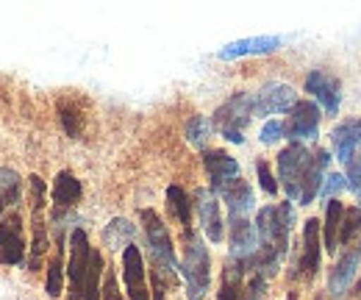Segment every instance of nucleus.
Here are the masks:
<instances>
[{
	"mask_svg": "<svg viewBox=\"0 0 361 300\" xmlns=\"http://www.w3.org/2000/svg\"><path fill=\"white\" fill-rule=\"evenodd\" d=\"M312 159L314 156L300 142H292L278 153V178L283 184V192L289 195V200H300V186H303V178H306Z\"/></svg>",
	"mask_w": 361,
	"mask_h": 300,
	"instance_id": "5",
	"label": "nucleus"
},
{
	"mask_svg": "<svg viewBox=\"0 0 361 300\" xmlns=\"http://www.w3.org/2000/svg\"><path fill=\"white\" fill-rule=\"evenodd\" d=\"M342 217H345V206H342L339 200H328V203H325V220H322L319 231H322V248H325L328 253H334V251H336Z\"/></svg>",
	"mask_w": 361,
	"mask_h": 300,
	"instance_id": "22",
	"label": "nucleus"
},
{
	"mask_svg": "<svg viewBox=\"0 0 361 300\" xmlns=\"http://www.w3.org/2000/svg\"><path fill=\"white\" fill-rule=\"evenodd\" d=\"M123 278H126V289L128 298L147 292V270H145V258L136 245H128L123 251Z\"/></svg>",
	"mask_w": 361,
	"mask_h": 300,
	"instance_id": "16",
	"label": "nucleus"
},
{
	"mask_svg": "<svg viewBox=\"0 0 361 300\" xmlns=\"http://www.w3.org/2000/svg\"><path fill=\"white\" fill-rule=\"evenodd\" d=\"M256 172H259V184H262V189H264L267 195H278V184H275V178H272V172H270V164H267L264 159L256 162Z\"/></svg>",
	"mask_w": 361,
	"mask_h": 300,
	"instance_id": "36",
	"label": "nucleus"
},
{
	"mask_svg": "<svg viewBox=\"0 0 361 300\" xmlns=\"http://www.w3.org/2000/svg\"><path fill=\"white\" fill-rule=\"evenodd\" d=\"M359 270H361V248H348V253L336 261V267L328 275V292L334 298L348 295L350 287H353V281H356V275H359Z\"/></svg>",
	"mask_w": 361,
	"mask_h": 300,
	"instance_id": "11",
	"label": "nucleus"
},
{
	"mask_svg": "<svg viewBox=\"0 0 361 300\" xmlns=\"http://www.w3.org/2000/svg\"><path fill=\"white\" fill-rule=\"evenodd\" d=\"M209 133H212V123H209L203 114H195V117L186 123V139H189L195 148H203L206 139H209Z\"/></svg>",
	"mask_w": 361,
	"mask_h": 300,
	"instance_id": "30",
	"label": "nucleus"
},
{
	"mask_svg": "<svg viewBox=\"0 0 361 300\" xmlns=\"http://www.w3.org/2000/svg\"><path fill=\"white\" fill-rule=\"evenodd\" d=\"M220 198L226 200L228 212H231V220H242V217H247L250 212H253V203H256L250 184L242 181V178L228 181L226 186L220 189Z\"/></svg>",
	"mask_w": 361,
	"mask_h": 300,
	"instance_id": "15",
	"label": "nucleus"
},
{
	"mask_svg": "<svg viewBox=\"0 0 361 300\" xmlns=\"http://www.w3.org/2000/svg\"><path fill=\"white\" fill-rule=\"evenodd\" d=\"M361 239V209H345L342 225H339V242L345 248H356Z\"/></svg>",
	"mask_w": 361,
	"mask_h": 300,
	"instance_id": "28",
	"label": "nucleus"
},
{
	"mask_svg": "<svg viewBox=\"0 0 361 300\" xmlns=\"http://www.w3.org/2000/svg\"><path fill=\"white\" fill-rule=\"evenodd\" d=\"M150 284H153V300H164L167 284H164V278H161L159 272H153V270H150Z\"/></svg>",
	"mask_w": 361,
	"mask_h": 300,
	"instance_id": "39",
	"label": "nucleus"
},
{
	"mask_svg": "<svg viewBox=\"0 0 361 300\" xmlns=\"http://www.w3.org/2000/svg\"><path fill=\"white\" fill-rule=\"evenodd\" d=\"M245 264L231 261L228 258L226 270H223V287L217 292V300H242V275H245Z\"/></svg>",
	"mask_w": 361,
	"mask_h": 300,
	"instance_id": "25",
	"label": "nucleus"
},
{
	"mask_svg": "<svg viewBox=\"0 0 361 300\" xmlns=\"http://www.w3.org/2000/svg\"><path fill=\"white\" fill-rule=\"evenodd\" d=\"M264 295H267V278L262 275H253L242 289V300H264Z\"/></svg>",
	"mask_w": 361,
	"mask_h": 300,
	"instance_id": "34",
	"label": "nucleus"
},
{
	"mask_svg": "<svg viewBox=\"0 0 361 300\" xmlns=\"http://www.w3.org/2000/svg\"><path fill=\"white\" fill-rule=\"evenodd\" d=\"M25 258L23 220L17 212L0 217V264H20Z\"/></svg>",
	"mask_w": 361,
	"mask_h": 300,
	"instance_id": "9",
	"label": "nucleus"
},
{
	"mask_svg": "<svg viewBox=\"0 0 361 300\" xmlns=\"http://www.w3.org/2000/svg\"><path fill=\"white\" fill-rule=\"evenodd\" d=\"M90 236L84 228H75L70 234V261H67V278H70V300H84V284L90 270Z\"/></svg>",
	"mask_w": 361,
	"mask_h": 300,
	"instance_id": "6",
	"label": "nucleus"
},
{
	"mask_svg": "<svg viewBox=\"0 0 361 300\" xmlns=\"http://www.w3.org/2000/svg\"><path fill=\"white\" fill-rule=\"evenodd\" d=\"M359 203H361V192H359Z\"/></svg>",
	"mask_w": 361,
	"mask_h": 300,
	"instance_id": "42",
	"label": "nucleus"
},
{
	"mask_svg": "<svg viewBox=\"0 0 361 300\" xmlns=\"http://www.w3.org/2000/svg\"><path fill=\"white\" fill-rule=\"evenodd\" d=\"M100 300H126L123 295H120V287H117V275H114V270H106V275H103Z\"/></svg>",
	"mask_w": 361,
	"mask_h": 300,
	"instance_id": "35",
	"label": "nucleus"
},
{
	"mask_svg": "<svg viewBox=\"0 0 361 300\" xmlns=\"http://www.w3.org/2000/svg\"><path fill=\"white\" fill-rule=\"evenodd\" d=\"M59 117H61L64 131H67L73 139L81 136V114H78L75 109H70V106H59Z\"/></svg>",
	"mask_w": 361,
	"mask_h": 300,
	"instance_id": "32",
	"label": "nucleus"
},
{
	"mask_svg": "<svg viewBox=\"0 0 361 300\" xmlns=\"http://www.w3.org/2000/svg\"><path fill=\"white\" fill-rule=\"evenodd\" d=\"M192 206H195V203H192V198L186 195V189H180L178 184L167 186V209H170V215L183 225V231L192 228Z\"/></svg>",
	"mask_w": 361,
	"mask_h": 300,
	"instance_id": "23",
	"label": "nucleus"
},
{
	"mask_svg": "<svg viewBox=\"0 0 361 300\" xmlns=\"http://www.w3.org/2000/svg\"><path fill=\"white\" fill-rule=\"evenodd\" d=\"M298 103V95L289 84H264L253 95V114L256 117H270V114H283L292 112Z\"/></svg>",
	"mask_w": 361,
	"mask_h": 300,
	"instance_id": "7",
	"label": "nucleus"
},
{
	"mask_svg": "<svg viewBox=\"0 0 361 300\" xmlns=\"http://www.w3.org/2000/svg\"><path fill=\"white\" fill-rule=\"evenodd\" d=\"M131 239H134V225L126 220V217H114L109 225H106V231H103V242H106V248H111V251H126L128 245H131Z\"/></svg>",
	"mask_w": 361,
	"mask_h": 300,
	"instance_id": "24",
	"label": "nucleus"
},
{
	"mask_svg": "<svg viewBox=\"0 0 361 300\" xmlns=\"http://www.w3.org/2000/svg\"><path fill=\"white\" fill-rule=\"evenodd\" d=\"M142 228H145V239H147V253H150V264L153 272H159L161 278H167L170 284L178 281V258H176V248H173V236L167 231V225L161 222V217L153 209H142L139 212Z\"/></svg>",
	"mask_w": 361,
	"mask_h": 300,
	"instance_id": "2",
	"label": "nucleus"
},
{
	"mask_svg": "<svg viewBox=\"0 0 361 300\" xmlns=\"http://www.w3.org/2000/svg\"><path fill=\"white\" fill-rule=\"evenodd\" d=\"M180 275L186 278V295L189 300H206L212 284V258L203 236L192 228L183 231V258H180Z\"/></svg>",
	"mask_w": 361,
	"mask_h": 300,
	"instance_id": "3",
	"label": "nucleus"
},
{
	"mask_svg": "<svg viewBox=\"0 0 361 300\" xmlns=\"http://www.w3.org/2000/svg\"><path fill=\"white\" fill-rule=\"evenodd\" d=\"M28 181H31V192H34V198H31L34 212H42V206H45V181L39 175H31Z\"/></svg>",
	"mask_w": 361,
	"mask_h": 300,
	"instance_id": "37",
	"label": "nucleus"
},
{
	"mask_svg": "<svg viewBox=\"0 0 361 300\" xmlns=\"http://www.w3.org/2000/svg\"><path fill=\"white\" fill-rule=\"evenodd\" d=\"M195 209L200 215V225H203V234L209 236V242H220L223 239V215H220L217 195L212 189H195Z\"/></svg>",
	"mask_w": 361,
	"mask_h": 300,
	"instance_id": "12",
	"label": "nucleus"
},
{
	"mask_svg": "<svg viewBox=\"0 0 361 300\" xmlns=\"http://www.w3.org/2000/svg\"><path fill=\"white\" fill-rule=\"evenodd\" d=\"M342 189H348V181H345V175H339V172H328V175L322 178L319 195H322V198H325V203H328V200H336V195H339Z\"/></svg>",
	"mask_w": 361,
	"mask_h": 300,
	"instance_id": "31",
	"label": "nucleus"
},
{
	"mask_svg": "<svg viewBox=\"0 0 361 300\" xmlns=\"http://www.w3.org/2000/svg\"><path fill=\"white\" fill-rule=\"evenodd\" d=\"M295 222V209L292 203H281V206H264L256 215V234H259V253L253 256L250 267L256 270V275L270 278L281 270V261L286 256L289 248V231Z\"/></svg>",
	"mask_w": 361,
	"mask_h": 300,
	"instance_id": "1",
	"label": "nucleus"
},
{
	"mask_svg": "<svg viewBox=\"0 0 361 300\" xmlns=\"http://www.w3.org/2000/svg\"><path fill=\"white\" fill-rule=\"evenodd\" d=\"M286 300H298V292H289V295H286Z\"/></svg>",
	"mask_w": 361,
	"mask_h": 300,
	"instance_id": "40",
	"label": "nucleus"
},
{
	"mask_svg": "<svg viewBox=\"0 0 361 300\" xmlns=\"http://www.w3.org/2000/svg\"><path fill=\"white\" fill-rule=\"evenodd\" d=\"M328 162H331V153H328V150H317L314 159H312V164H309V170H306V178H303L300 200H298V203L309 206V203L317 198V192H319V186H322V178H325Z\"/></svg>",
	"mask_w": 361,
	"mask_h": 300,
	"instance_id": "19",
	"label": "nucleus"
},
{
	"mask_svg": "<svg viewBox=\"0 0 361 300\" xmlns=\"http://www.w3.org/2000/svg\"><path fill=\"white\" fill-rule=\"evenodd\" d=\"M319 106L314 100H298L289 120L283 123V133L292 139V142H306V139H317L319 133Z\"/></svg>",
	"mask_w": 361,
	"mask_h": 300,
	"instance_id": "8",
	"label": "nucleus"
},
{
	"mask_svg": "<svg viewBox=\"0 0 361 300\" xmlns=\"http://www.w3.org/2000/svg\"><path fill=\"white\" fill-rule=\"evenodd\" d=\"M334 148L339 162H350V156L361 148V117L359 120H345L334 128Z\"/></svg>",
	"mask_w": 361,
	"mask_h": 300,
	"instance_id": "18",
	"label": "nucleus"
},
{
	"mask_svg": "<svg viewBox=\"0 0 361 300\" xmlns=\"http://www.w3.org/2000/svg\"><path fill=\"white\" fill-rule=\"evenodd\" d=\"M253 95L250 92H236L231 100H226L217 112H214V120H212V128H217L228 142L233 145H242L245 136L242 131L247 128V123L253 120Z\"/></svg>",
	"mask_w": 361,
	"mask_h": 300,
	"instance_id": "4",
	"label": "nucleus"
},
{
	"mask_svg": "<svg viewBox=\"0 0 361 300\" xmlns=\"http://www.w3.org/2000/svg\"><path fill=\"white\" fill-rule=\"evenodd\" d=\"M17 200H20V175L8 167H0V217Z\"/></svg>",
	"mask_w": 361,
	"mask_h": 300,
	"instance_id": "26",
	"label": "nucleus"
},
{
	"mask_svg": "<svg viewBox=\"0 0 361 300\" xmlns=\"http://www.w3.org/2000/svg\"><path fill=\"white\" fill-rule=\"evenodd\" d=\"M345 181H348V189H350V192H361V148L350 156V162H348V175H345Z\"/></svg>",
	"mask_w": 361,
	"mask_h": 300,
	"instance_id": "33",
	"label": "nucleus"
},
{
	"mask_svg": "<svg viewBox=\"0 0 361 300\" xmlns=\"http://www.w3.org/2000/svg\"><path fill=\"white\" fill-rule=\"evenodd\" d=\"M64 258H61V239L56 245V253L47 264V281H45V292L50 298H59L61 295V287H64Z\"/></svg>",
	"mask_w": 361,
	"mask_h": 300,
	"instance_id": "27",
	"label": "nucleus"
},
{
	"mask_svg": "<svg viewBox=\"0 0 361 300\" xmlns=\"http://www.w3.org/2000/svg\"><path fill=\"white\" fill-rule=\"evenodd\" d=\"M306 92L314 95L328 114H336V112H339V100H342L339 81H336L334 76H328L325 70H312V73L306 76Z\"/></svg>",
	"mask_w": 361,
	"mask_h": 300,
	"instance_id": "13",
	"label": "nucleus"
},
{
	"mask_svg": "<svg viewBox=\"0 0 361 300\" xmlns=\"http://www.w3.org/2000/svg\"><path fill=\"white\" fill-rule=\"evenodd\" d=\"M281 136H286V133H283V123H278V120H270V123L262 128V142H264V145L278 142Z\"/></svg>",
	"mask_w": 361,
	"mask_h": 300,
	"instance_id": "38",
	"label": "nucleus"
},
{
	"mask_svg": "<svg viewBox=\"0 0 361 300\" xmlns=\"http://www.w3.org/2000/svg\"><path fill=\"white\" fill-rule=\"evenodd\" d=\"M319 256H322V245H319V220H306L303 225V253H300V275L303 278H314L319 270Z\"/></svg>",
	"mask_w": 361,
	"mask_h": 300,
	"instance_id": "17",
	"label": "nucleus"
},
{
	"mask_svg": "<svg viewBox=\"0 0 361 300\" xmlns=\"http://www.w3.org/2000/svg\"><path fill=\"white\" fill-rule=\"evenodd\" d=\"M203 164L209 172V181H212V192L217 195L228 181L239 178V162L233 156H228L226 150H206L203 153Z\"/></svg>",
	"mask_w": 361,
	"mask_h": 300,
	"instance_id": "14",
	"label": "nucleus"
},
{
	"mask_svg": "<svg viewBox=\"0 0 361 300\" xmlns=\"http://www.w3.org/2000/svg\"><path fill=\"white\" fill-rule=\"evenodd\" d=\"M314 300H322V295H317V298Z\"/></svg>",
	"mask_w": 361,
	"mask_h": 300,
	"instance_id": "41",
	"label": "nucleus"
},
{
	"mask_svg": "<svg viewBox=\"0 0 361 300\" xmlns=\"http://www.w3.org/2000/svg\"><path fill=\"white\" fill-rule=\"evenodd\" d=\"M100 275H103V256H100V251H92L87 284H84V300H100Z\"/></svg>",
	"mask_w": 361,
	"mask_h": 300,
	"instance_id": "29",
	"label": "nucleus"
},
{
	"mask_svg": "<svg viewBox=\"0 0 361 300\" xmlns=\"http://www.w3.org/2000/svg\"><path fill=\"white\" fill-rule=\"evenodd\" d=\"M81 192H84V189H81V181L70 170H61L56 175V181H53L50 198H53V206L70 209V206H75V203L81 200Z\"/></svg>",
	"mask_w": 361,
	"mask_h": 300,
	"instance_id": "20",
	"label": "nucleus"
},
{
	"mask_svg": "<svg viewBox=\"0 0 361 300\" xmlns=\"http://www.w3.org/2000/svg\"><path fill=\"white\" fill-rule=\"evenodd\" d=\"M259 253V234L256 225L242 217V220H231V261H239L245 267H250L253 256Z\"/></svg>",
	"mask_w": 361,
	"mask_h": 300,
	"instance_id": "10",
	"label": "nucleus"
},
{
	"mask_svg": "<svg viewBox=\"0 0 361 300\" xmlns=\"http://www.w3.org/2000/svg\"><path fill=\"white\" fill-rule=\"evenodd\" d=\"M281 40L278 37H250V40H239L231 42L220 50V59H239V56H259V53H272L278 50Z\"/></svg>",
	"mask_w": 361,
	"mask_h": 300,
	"instance_id": "21",
	"label": "nucleus"
}]
</instances>
